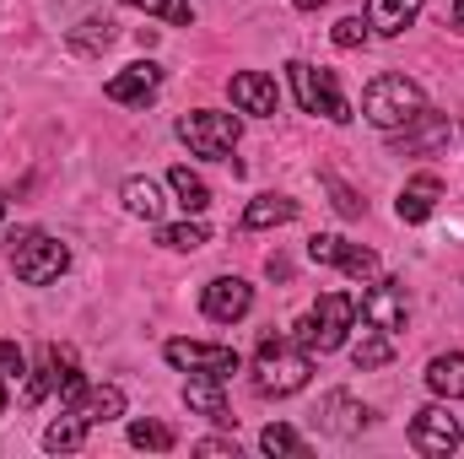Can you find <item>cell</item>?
<instances>
[{
    "label": "cell",
    "mask_w": 464,
    "mask_h": 459,
    "mask_svg": "<svg viewBox=\"0 0 464 459\" xmlns=\"http://www.w3.org/2000/svg\"><path fill=\"white\" fill-rule=\"evenodd\" d=\"M314 373V351L297 341V336H259V351H254V384L259 395H297Z\"/></svg>",
    "instance_id": "cell-1"
},
{
    "label": "cell",
    "mask_w": 464,
    "mask_h": 459,
    "mask_svg": "<svg viewBox=\"0 0 464 459\" xmlns=\"http://www.w3.org/2000/svg\"><path fill=\"white\" fill-rule=\"evenodd\" d=\"M421 109H427L421 87H416L411 76H394V71H389V76H372L367 93H362V119L378 124V130H389V135H400Z\"/></svg>",
    "instance_id": "cell-2"
},
{
    "label": "cell",
    "mask_w": 464,
    "mask_h": 459,
    "mask_svg": "<svg viewBox=\"0 0 464 459\" xmlns=\"http://www.w3.org/2000/svg\"><path fill=\"white\" fill-rule=\"evenodd\" d=\"M5 254H11L16 281H27V287H49V281H60V270L71 265V249H65L60 238H49V232H11Z\"/></svg>",
    "instance_id": "cell-3"
},
{
    "label": "cell",
    "mask_w": 464,
    "mask_h": 459,
    "mask_svg": "<svg viewBox=\"0 0 464 459\" xmlns=\"http://www.w3.org/2000/svg\"><path fill=\"white\" fill-rule=\"evenodd\" d=\"M351 325H356V303H351L346 292H324L292 330H297V341L308 346V351H341Z\"/></svg>",
    "instance_id": "cell-4"
},
{
    "label": "cell",
    "mask_w": 464,
    "mask_h": 459,
    "mask_svg": "<svg viewBox=\"0 0 464 459\" xmlns=\"http://www.w3.org/2000/svg\"><path fill=\"white\" fill-rule=\"evenodd\" d=\"M243 135V119L237 114H217V109H195V114L179 119V141L195 151V157H211V162H232V146Z\"/></svg>",
    "instance_id": "cell-5"
},
{
    "label": "cell",
    "mask_w": 464,
    "mask_h": 459,
    "mask_svg": "<svg viewBox=\"0 0 464 459\" xmlns=\"http://www.w3.org/2000/svg\"><path fill=\"white\" fill-rule=\"evenodd\" d=\"M286 76H292V87H297V103H303V114H324L330 124H346V119H351V103L341 98V82H335V71H324V65H308V60H292V65H286Z\"/></svg>",
    "instance_id": "cell-6"
},
{
    "label": "cell",
    "mask_w": 464,
    "mask_h": 459,
    "mask_svg": "<svg viewBox=\"0 0 464 459\" xmlns=\"http://www.w3.org/2000/svg\"><path fill=\"white\" fill-rule=\"evenodd\" d=\"M162 356H168L179 373H200V378H222V384L243 367V356H237L232 346H206V341H168Z\"/></svg>",
    "instance_id": "cell-7"
},
{
    "label": "cell",
    "mask_w": 464,
    "mask_h": 459,
    "mask_svg": "<svg viewBox=\"0 0 464 459\" xmlns=\"http://www.w3.org/2000/svg\"><path fill=\"white\" fill-rule=\"evenodd\" d=\"M308 259H314V265H341L356 281H372V276H378V254L362 249V243L335 238V232H314V238H308Z\"/></svg>",
    "instance_id": "cell-8"
},
{
    "label": "cell",
    "mask_w": 464,
    "mask_h": 459,
    "mask_svg": "<svg viewBox=\"0 0 464 459\" xmlns=\"http://www.w3.org/2000/svg\"><path fill=\"white\" fill-rule=\"evenodd\" d=\"M362 319L383 336H400L405 319H411V303H405V281H372L362 292Z\"/></svg>",
    "instance_id": "cell-9"
},
{
    "label": "cell",
    "mask_w": 464,
    "mask_h": 459,
    "mask_svg": "<svg viewBox=\"0 0 464 459\" xmlns=\"http://www.w3.org/2000/svg\"><path fill=\"white\" fill-rule=\"evenodd\" d=\"M411 444L432 459L454 454V449H459V422L449 416V405H421L416 422H411Z\"/></svg>",
    "instance_id": "cell-10"
},
{
    "label": "cell",
    "mask_w": 464,
    "mask_h": 459,
    "mask_svg": "<svg viewBox=\"0 0 464 459\" xmlns=\"http://www.w3.org/2000/svg\"><path fill=\"white\" fill-rule=\"evenodd\" d=\"M200 308H206V319H217V325H237V319L254 308V287H248L243 276H217V281L206 287Z\"/></svg>",
    "instance_id": "cell-11"
},
{
    "label": "cell",
    "mask_w": 464,
    "mask_h": 459,
    "mask_svg": "<svg viewBox=\"0 0 464 459\" xmlns=\"http://www.w3.org/2000/svg\"><path fill=\"white\" fill-rule=\"evenodd\" d=\"M232 109H237V114H276V103H281V93H276V82H270V76H265V71H237V76H232Z\"/></svg>",
    "instance_id": "cell-12"
},
{
    "label": "cell",
    "mask_w": 464,
    "mask_h": 459,
    "mask_svg": "<svg viewBox=\"0 0 464 459\" xmlns=\"http://www.w3.org/2000/svg\"><path fill=\"white\" fill-rule=\"evenodd\" d=\"M438 200H443V179L438 173H416L405 190H400V200H394V211H400V222H427L432 211H438Z\"/></svg>",
    "instance_id": "cell-13"
},
{
    "label": "cell",
    "mask_w": 464,
    "mask_h": 459,
    "mask_svg": "<svg viewBox=\"0 0 464 459\" xmlns=\"http://www.w3.org/2000/svg\"><path fill=\"white\" fill-rule=\"evenodd\" d=\"M157 87H162V71H157L151 60H135V65H124V71H119L103 93H109L114 103H130V109H135V103H146Z\"/></svg>",
    "instance_id": "cell-14"
},
{
    "label": "cell",
    "mask_w": 464,
    "mask_h": 459,
    "mask_svg": "<svg viewBox=\"0 0 464 459\" xmlns=\"http://www.w3.org/2000/svg\"><path fill=\"white\" fill-rule=\"evenodd\" d=\"M184 405L189 411H200L206 422H217V427H232V405H227V395H222V378H189L184 384Z\"/></svg>",
    "instance_id": "cell-15"
},
{
    "label": "cell",
    "mask_w": 464,
    "mask_h": 459,
    "mask_svg": "<svg viewBox=\"0 0 464 459\" xmlns=\"http://www.w3.org/2000/svg\"><path fill=\"white\" fill-rule=\"evenodd\" d=\"M87 427H98V422H114V416H124V389L119 384H87V395L71 405Z\"/></svg>",
    "instance_id": "cell-16"
},
{
    "label": "cell",
    "mask_w": 464,
    "mask_h": 459,
    "mask_svg": "<svg viewBox=\"0 0 464 459\" xmlns=\"http://www.w3.org/2000/svg\"><path fill=\"white\" fill-rule=\"evenodd\" d=\"M421 5L427 0H367V27L383 33V38H394V33H405L421 16Z\"/></svg>",
    "instance_id": "cell-17"
},
{
    "label": "cell",
    "mask_w": 464,
    "mask_h": 459,
    "mask_svg": "<svg viewBox=\"0 0 464 459\" xmlns=\"http://www.w3.org/2000/svg\"><path fill=\"white\" fill-rule=\"evenodd\" d=\"M427 384H432V395H443V400H464V351L432 356V362H427Z\"/></svg>",
    "instance_id": "cell-18"
},
{
    "label": "cell",
    "mask_w": 464,
    "mask_h": 459,
    "mask_svg": "<svg viewBox=\"0 0 464 459\" xmlns=\"http://www.w3.org/2000/svg\"><path fill=\"white\" fill-rule=\"evenodd\" d=\"M449 141V119L432 114V109H421V114L405 124V135H400V151H432V146H443Z\"/></svg>",
    "instance_id": "cell-19"
},
{
    "label": "cell",
    "mask_w": 464,
    "mask_h": 459,
    "mask_svg": "<svg viewBox=\"0 0 464 459\" xmlns=\"http://www.w3.org/2000/svg\"><path fill=\"white\" fill-rule=\"evenodd\" d=\"M367 422V405H356L351 395H324V405H319V427H330V433H356Z\"/></svg>",
    "instance_id": "cell-20"
},
{
    "label": "cell",
    "mask_w": 464,
    "mask_h": 459,
    "mask_svg": "<svg viewBox=\"0 0 464 459\" xmlns=\"http://www.w3.org/2000/svg\"><path fill=\"white\" fill-rule=\"evenodd\" d=\"M292 217H297V200H286V195H259V200H248L243 228H248V232L281 228V222H292Z\"/></svg>",
    "instance_id": "cell-21"
},
{
    "label": "cell",
    "mask_w": 464,
    "mask_h": 459,
    "mask_svg": "<svg viewBox=\"0 0 464 459\" xmlns=\"http://www.w3.org/2000/svg\"><path fill=\"white\" fill-rule=\"evenodd\" d=\"M168 184H173V195H179V206H184V211H195V217H200V211L211 206V184H206L195 168H184V162H179V168H168Z\"/></svg>",
    "instance_id": "cell-22"
},
{
    "label": "cell",
    "mask_w": 464,
    "mask_h": 459,
    "mask_svg": "<svg viewBox=\"0 0 464 459\" xmlns=\"http://www.w3.org/2000/svg\"><path fill=\"white\" fill-rule=\"evenodd\" d=\"M124 211L140 217V222H162L168 200H162V190H157L151 179H130V184H124Z\"/></svg>",
    "instance_id": "cell-23"
},
{
    "label": "cell",
    "mask_w": 464,
    "mask_h": 459,
    "mask_svg": "<svg viewBox=\"0 0 464 459\" xmlns=\"http://www.w3.org/2000/svg\"><path fill=\"white\" fill-rule=\"evenodd\" d=\"M389 356H394V336H383V330H362L356 346H351V362L362 367V373H372V367H389Z\"/></svg>",
    "instance_id": "cell-24"
},
{
    "label": "cell",
    "mask_w": 464,
    "mask_h": 459,
    "mask_svg": "<svg viewBox=\"0 0 464 459\" xmlns=\"http://www.w3.org/2000/svg\"><path fill=\"white\" fill-rule=\"evenodd\" d=\"M87 444V422L71 411V416H60L54 427H44V449H54V454H71V449H82Z\"/></svg>",
    "instance_id": "cell-25"
},
{
    "label": "cell",
    "mask_w": 464,
    "mask_h": 459,
    "mask_svg": "<svg viewBox=\"0 0 464 459\" xmlns=\"http://www.w3.org/2000/svg\"><path fill=\"white\" fill-rule=\"evenodd\" d=\"M206 238H211V232L200 228V222H162V228H157V243L173 249V254H195Z\"/></svg>",
    "instance_id": "cell-26"
},
{
    "label": "cell",
    "mask_w": 464,
    "mask_h": 459,
    "mask_svg": "<svg viewBox=\"0 0 464 459\" xmlns=\"http://www.w3.org/2000/svg\"><path fill=\"white\" fill-rule=\"evenodd\" d=\"M259 449H265V454H270V459H281V454L303 459V454H308V444H303V438H297V433H292L286 422H270V427L259 433Z\"/></svg>",
    "instance_id": "cell-27"
},
{
    "label": "cell",
    "mask_w": 464,
    "mask_h": 459,
    "mask_svg": "<svg viewBox=\"0 0 464 459\" xmlns=\"http://www.w3.org/2000/svg\"><path fill=\"white\" fill-rule=\"evenodd\" d=\"M130 444H135V449H151V454H168L179 438H173L168 422H130Z\"/></svg>",
    "instance_id": "cell-28"
},
{
    "label": "cell",
    "mask_w": 464,
    "mask_h": 459,
    "mask_svg": "<svg viewBox=\"0 0 464 459\" xmlns=\"http://www.w3.org/2000/svg\"><path fill=\"white\" fill-rule=\"evenodd\" d=\"M124 5H135V11H146V16H162V22H173V27H189V22H195L189 0H124Z\"/></svg>",
    "instance_id": "cell-29"
},
{
    "label": "cell",
    "mask_w": 464,
    "mask_h": 459,
    "mask_svg": "<svg viewBox=\"0 0 464 459\" xmlns=\"http://www.w3.org/2000/svg\"><path fill=\"white\" fill-rule=\"evenodd\" d=\"M114 44V27L109 22H82L76 33H71V49H82V54H98V49H109Z\"/></svg>",
    "instance_id": "cell-30"
},
{
    "label": "cell",
    "mask_w": 464,
    "mask_h": 459,
    "mask_svg": "<svg viewBox=\"0 0 464 459\" xmlns=\"http://www.w3.org/2000/svg\"><path fill=\"white\" fill-rule=\"evenodd\" d=\"M0 384H5V389L27 384V356L16 351V341H0Z\"/></svg>",
    "instance_id": "cell-31"
},
{
    "label": "cell",
    "mask_w": 464,
    "mask_h": 459,
    "mask_svg": "<svg viewBox=\"0 0 464 459\" xmlns=\"http://www.w3.org/2000/svg\"><path fill=\"white\" fill-rule=\"evenodd\" d=\"M367 33H372V27H367V22H362V16H341V22H335V33H330V38H335V44H341V49H362V44H367Z\"/></svg>",
    "instance_id": "cell-32"
},
{
    "label": "cell",
    "mask_w": 464,
    "mask_h": 459,
    "mask_svg": "<svg viewBox=\"0 0 464 459\" xmlns=\"http://www.w3.org/2000/svg\"><path fill=\"white\" fill-rule=\"evenodd\" d=\"M324 184H330V195H335V211H341V217H362V200L351 195V190L341 184V179H335V173H324Z\"/></svg>",
    "instance_id": "cell-33"
},
{
    "label": "cell",
    "mask_w": 464,
    "mask_h": 459,
    "mask_svg": "<svg viewBox=\"0 0 464 459\" xmlns=\"http://www.w3.org/2000/svg\"><path fill=\"white\" fill-rule=\"evenodd\" d=\"M195 454H232V459H237V444H232V438H200V444H195Z\"/></svg>",
    "instance_id": "cell-34"
},
{
    "label": "cell",
    "mask_w": 464,
    "mask_h": 459,
    "mask_svg": "<svg viewBox=\"0 0 464 459\" xmlns=\"http://www.w3.org/2000/svg\"><path fill=\"white\" fill-rule=\"evenodd\" d=\"M454 27L464 33V0H454Z\"/></svg>",
    "instance_id": "cell-35"
},
{
    "label": "cell",
    "mask_w": 464,
    "mask_h": 459,
    "mask_svg": "<svg viewBox=\"0 0 464 459\" xmlns=\"http://www.w3.org/2000/svg\"><path fill=\"white\" fill-rule=\"evenodd\" d=\"M292 5H297V11H314V5H324V0H292Z\"/></svg>",
    "instance_id": "cell-36"
},
{
    "label": "cell",
    "mask_w": 464,
    "mask_h": 459,
    "mask_svg": "<svg viewBox=\"0 0 464 459\" xmlns=\"http://www.w3.org/2000/svg\"><path fill=\"white\" fill-rule=\"evenodd\" d=\"M0 411H5V384H0Z\"/></svg>",
    "instance_id": "cell-37"
},
{
    "label": "cell",
    "mask_w": 464,
    "mask_h": 459,
    "mask_svg": "<svg viewBox=\"0 0 464 459\" xmlns=\"http://www.w3.org/2000/svg\"><path fill=\"white\" fill-rule=\"evenodd\" d=\"M0 222H5V200H0Z\"/></svg>",
    "instance_id": "cell-38"
}]
</instances>
